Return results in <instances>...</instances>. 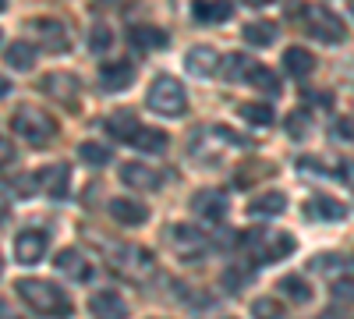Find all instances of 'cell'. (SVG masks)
<instances>
[{
    "label": "cell",
    "mask_w": 354,
    "mask_h": 319,
    "mask_svg": "<svg viewBox=\"0 0 354 319\" xmlns=\"http://www.w3.org/2000/svg\"><path fill=\"white\" fill-rule=\"evenodd\" d=\"M15 291L21 295V302L28 309H36L39 316H53V319H64L71 316V298L57 287L53 280H36V277H21L15 284Z\"/></svg>",
    "instance_id": "obj_1"
},
{
    "label": "cell",
    "mask_w": 354,
    "mask_h": 319,
    "mask_svg": "<svg viewBox=\"0 0 354 319\" xmlns=\"http://www.w3.org/2000/svg\"><path fill=\"white\" fill-rule=\"evenodd\" d=\"M294 18H301L305 33H308V36H315L319 43L340 46V43L347 39V25H344L333 11H326V8H315V4H298V8H294Z\"/></svg>",
    "instance_id": "obj_2"
},
{
    "label": "cell",
    "mask_w": 354,
    "mask_h": 319,
    "mask_svg": "<svg viewBox=\"0 0 354 319\" xmlns=\"http://www.w3.org/2000/svg\"><path fill=\"white\" fill-rule=\"evenodd\" d=\"M145 107H149L153 113H160V118H181V113L188 110V93H185V85L177 82L174 75H160L149 85Z\"/></svg>",
    "instance_id": "obj_3"
},
{
    "label": "cell",
    "mask_w": 354,
    "mask_h": 319,
    "mask_svg": "<svg viewBox=\"0 0 354 319\" xmlns=\"http://www.w3.org/2000/svg\"><path fill=\"white\" fill-rule=\"evenodd\" d=\"M110 266L121 277L142 284L156 273V259H153V252H145L138 245H117V248H110Z\"/></svg>",
    "instance_id": "obj_4"
},
{
    "label": "cell",
    "mask_w": 354,
    "mask_h": 319,
    "mask_svg": "<svg viewBox=\"0 0 354 319\" xmlns=\"http://www.w3.org/2000/svg\"><path fill=\"white\" fill-rule=\"evenodd\" d=\"M241 238V248L255 255V263H277V259H287L294 252V238L277 230V235H262V230H245Z\"/></svg>",
    "instance_id": "obj_5"
},
{
    "label": "cell",
    "mask_w": 354,
    "mask_h": 319,
    "mask_svg": "<svg viewBox=\"0 0 354 319\" xmlns=\"http://www.w3.org/2000/svg\"><path fill=\"white\" fill-rule=\"evenodd\" d=\"M11 128L25 142H32V146H43V142H50L57 135V125H53L50 113H43L39 107H28V103L11 113Z\"/></svg>",
    "instance_id": "obj_6"
},
{
    "label": "cell",
    "mask_w": 354,
    "mask_h": 319,
    "mask_svg": "<svg viewBox=\"0 0 354 319\" xmlns=\"http://www.w3.org/2000/svg\"><path fill=\"white\" fill-rule=\"evenodd\" d=\"M46 248H50V235H46V230H36V227L21 230V235L15 238V259L21 266L39 263V259L46 255Z\"/></svg>",
    "instance_id": "obj_7"
},
{
    "label": "cell",
    "mask_w": 354,
    "mask_h": 319,
    "mask_svg": "<svg viewBox=\"0 0 354 319\" xmlns=\"http://www.w3.org/2000/svg\"><path fill=\"white\" fill-rule=\"evenodd\" d=\"M170 245H174V252L181 255V259H198L205 248H209L205 235H202L198 227H192V224H177V227H170Z\"/></svg>",
    "instance_id": "obj_8"
},
{
    "label": "cell",
    "mask_w": 354,
    "mask_h": 319,
    "mask_svg": "<svg viewBox=\"0 0 354 319\" xmlns=\"http://www.w3.org/2000/svg\"><path fill=\"white\" fill-rule=\"evenodd\" d=\"M192 210H195L202 220L220 224V220L227 217V195H223L220 188H198V192L192 195Z\"/></svg>",
    "instance_id": "obj_9"
},
{
    "label": "cell",
    "mask_w": 354,
    "mask_h": 319,
    "mask_svg": "<svg viewBox=\"0 0 354 319\" xmlns=\"http://www.w3.org/2000/svg\"><path fill=\"white\" fill-rule=\"evenodd\" d=\"M53 266L71 280H82V284L93 280V266H88V259L82 255V248H61L53 255Z\"/></svg>",
    "instance_id": "obj_10"
},
{
    "label": "cell",
    "mask_w": 354,
    "mask_h": 319,
    "mask_svg": "<svg viewBox=\"0 0 354 319\" xmlns=\"http://www.w3.org/2000/svg\"><path fill=\"white\" fill-rule=\"evenodd\" d=\"M39 89H43L46 96H53V100H61V103L75 107V96H78V78H75V75H68V71H53V75H46V78H43Z\"/></svg>",
    "instance_id": "obj_11"
},
{
    "label": "cell",
    "mask_w": 354,
    "mask_h": 319,
    "mask_svg": "<svg viewBox=\"0 0 354 319\" xmlns=\"http://www.w3.org/2000/svg\"><path fill=\"white\" fill-rule=\"evenodd\" d=\"M121 181H124L128 188H138V192H156V188L163 185L160 170L145 167V163H124V167H121Z\"/></svg>",
    "instance_id": "obj_12"
},
{
    "label": "cell",
    "mask_w": 354,
    "mask_h": 319,
    "mask_svg": "<svg viewBox=\"0 0 354 319\" xmlns=\"http://www.w3.org/2000/svg\"><path fill=\"white\" fill-rule=\"evenodd\" d=\"M192 15L202 25H223L234 18V4L230 0H192Z\"/></svg>",
    "instance_id": "obj_13"
},
{
    "label": "cell",
    "mask_w": 354,
    "mask_h": 319,
    "mask_svg": "<svg viewBox=\"0 0 354 319\" xmlns=\"http://www.w3.org/2000/svg\"><path fill=\"white\" fill-rule=\"evenodd\" d=\"M131 82H135V68L128 61H110L100 68V89H106V93H121Z\"/></svg>",
    "instance_id": "obj_14"
},
{
    "label": "cell",
    "mask_w": 354,
    "mask_h": 319,
    "mask_svg": "<svg viewBox=\"0 0 354 319\" xmlns=\"http://www.w3.org/2000/svg\"><path fill=\"white\" fill-rule=\"evenodd\" d=\"M110 217L117 224H124V227H142L145 220H149V210H145L142 202H135V199L117 195V199H110Z\"/></svg>",
    "instance_id": "obj_15"
},
{
    "label": "cell",
    "mask_w": 354,
    "mask_h": 319,
    "mask_svg": "<svg viewBox=\"0 0 354 319\" xmlns=\"http://www.w3.org/2000/svg\"><path fill=\"white\" fill-rule=\"evenodd\" d=\"M88 309H93L96 319H124L128 316V302L117 291H96L88 298Z\"/></svg>",
    "instance_id": "obj_16"
},
{
    "label": "cell",
    "mask_w": 354,
    "mask_h": 319,
    "mask_svg": "<svg viewBox=\"0 0 354 319\" xmlns=\"http://www.w3.org/2000/svg\"><path fill=\"white\" fill-rule=\"evenodd\" d=\"M216 64H220V53H216L213 46H192V50L185 53V68H188V75H195V78H209V75L216 71Z\"/></svg>",
    "instance_id": "obj_17"
},
{
    "label": "cell",
    "mask_w": 354,
    "mask_h": 319,
    "mask_svg": "<svg viewBox=\"0 0 354 319\" xmlns=\"http://www.w3.org/2000/svg\"><path fill=\"white\" fill-rule=\"evenodd\" d=\"M32 28L39 33V39H43V50H50V53H64L71 43H68V28L61 25V21H53V18H39V21H32Z\"/></svg>",
    "instance_id": "obj_18"
},
{
    "label": "cell",
    "mask_w": 354,
    "mask_h": 319,
    "mask_svg": "<svg viewBox=\"0 0 354 319\" xmlns=\"http://www.w3.org/2000/svg\"><path fill=\"white\" fill-rule=\"evenodd\" d=\"M305 213H308L312 220H330V224H337V220L347 217V206H344L340 199H333V195H312V199L305 202Z\"/></svg>",
    "instance_id": "obj_19"
},
{
    "label": "cell",
    "mask_w": 354,
    "mask_h": 319,
    "mask_svg": "<svg viewBox=\"0 0 354 319\" xmlns=\"http://www.w3.org/2000/svg\"><path fill=\"white\" fill-rule=\"evenodd\" d=\"M36 178L43 181V188L53 195V199H68V192H71V170H68V163H53V167H46V170H39Z\"/></svg>",
    "instance_id": "obj_20"
},
{
    "label": "cell",
    "mask_w": 354,
    "mask_h": 319,
    "mask_svg": "<svg viewBox=\"0 0 354 319\" xmlns=\"http://www.w3.org/2000/svg\"><path fill=\"white\" fill-rule=\"evenodd\" d=\"M128 39L142 53H153V50H163L167 46V33H163V28H156V25H135V28H128Z\"/></svg>",
    "instance_id": "obj_21"
},
{
    "label": "cell",
    "mask_w": 354,
    "mask_h": 319,
    "mask_svg": "<svg viewBox=\"0 0 354 319\" xmlns=\"http://www.w3.org/2000/svg\"><path fill=\"white\" fill-rule=\"evenodd\" d=\"M283 68L294 75V78H308L315 71V53L305 50V46H287L283 50Z\"/></svg>",
    "instance_id": "obj_22"
},
{
    "label": "cell",
    "mask_w": 354,
    "mask_h": 319,
    "mask_svg": "<svg viewBox=\"0 0 354 319\" xmlns=\"http://www.w3.org/2000/svg\"><path fill=\"white\" fill-rule=\"evenodd\" d=\"M287 210V195L283 192H262V195H255L252 202H248V213L252 217H280Z\"/></svg>",
    "instance_id": "obj_23"
},
{
    "label": "cell",
    "mask_w": 354,
    "mask_h": 319,
    "mask_svg": "<svg viewBox=\"0 0 354 319\" xmlns=\"http://www.w3.org/2000/svg\"><path fill=\"white\" fill-rule=\"evenodd\" d=\"M138 128H142V125H138V118H135L131 110H113L110 118H106V131H110L113 138H121V142H131Z\"/></svg>",
    "instance_id": "obj_24"
},
{
    "label": "cell",
    "mask_w": 354,
    "mask_h": 319,
    "mask_svg": "<svg viewBox=\"0 0 354 319\" xmlns=\"http://www.w3.org/2000/svg\"><path fill=\"white\" fill-rule=\"evenodd\" d=\"M131 146L135 149H142V153H163L167 146H170V135L163 131V128H138L135 131V138H131Z\"/></svg>",
    "instance_id": "obj_25"
},
{
    "label": "cell",
    "mask_w": 354,
    "mask_h": 319,
    "mask_svg": "<svg viewBox=\"0 0 354 319\" xmlns=\"http://www.w3.org/2000/svg\"><path fill=\"white\" fill-rule=\"evenodd\" d=\"M4 64L8 68H15V71H32V64H36V46L32 43H11L8 50H4Z\"/></svg>",
    "instance_id": "obj_26"
},
{
    "label": "cell",
    "mask_w": 354,
    "mask_h": 319,
    "mask_svg": "<svg viewBox=\"0 0 354 319\" xmlns=\"http://www.w3.org/2000/svg\"><path fill=\"white\" fill-rule=\"evenodd\" d=\"M245 78L255 85L259 93H266V96H280V75H277L273 68H266V64H252Z\"/></svg>",
    "instance_id": "obj_27"
},
{
    "label": "cell",
    "mask_w": 354,
    "mask_h": 319,
    "mask_svg": "<svg viewBox=\"0 0 354 319\" xmlns=\"http://www.w3.org/2000/svg\"><path fill=\"white\" fill-rule=\"evenodd\" d=\"M280 295H287L290 302L305 305V302H312V287H308V280H305V277H298V273H287V277L280 280Z\"/></svg>",
    "instance_id": "obj_28"
},
{
    "label": "cell",
    "mask_w": 354,
    "mask_h": 319,
    "mask_svg": "<svg viewBox=\"0 0 354 319\" xmlns=\"http://www.w3.org/2000/svg\"><path fill=\"white\" fill-rule=\"evenodd\" d=\"M277 33H280V28H277L273 21H248L241 36H245L252 46H270V43L277 39Z\"/></svg>",
    "instance_id": "obj_29"
},
{
    "label": "cell",
    "mask_w": 354,
    "mask_h": 319,
    "mask_svg": "<svg viewBox=\"0 0 354 319\" xmlns=\"http://www.w3.org/2000/svg\"><path fill=\"white\" fill-rule=\"evenodd\" d=\"M238 113H241V121H248V125H259V128L273 125V118H277L270 103H241V107H238Z\"/></svg>",
    "instance_id": "obj_30"
},
{
    "label": "cell",
    "mask_w": 354,
    "mask_h": 319,
    "mask_svg": "<svg viewBox=\"0 0 354 319\" xmlns=\"http://www.w3.org/2000/svg\"><path fill=\"white\" fill-rule=\"evenodd\" d=\"M78 156H82V163H88V167H106V163H110V149L100 146V142H82Z\"/></svg>",
    "instance_id": "obj_31"
},
{
    "label": "cell",
    "mask_w": 354,
    "mask_h": 319,
    "mask_svg": "<svg viewBox=\"0 0 354 319\" xmlns=\"http://www.w3.org/2000/svg\"><path fill=\"white\" fill-rule=\"evenodd\" d=\"M223 64H227V68H223V78H227V82H238V78H245V75H248V68H252V61H248L245 53H230Z\"/></svg>",
    "instance_id": "obj_32"
},
{
    "label": "cell",
    "mask_w": 354,
    "mask_h": 319,
    "mask_svg": "<svg viewBox=\"0 0 354 319\" xmlns=\"http://www.w3.org/2000/svg\"><path fill=\"white\" fill-rule=\"evenodd\" d=\"M252 316H255V319H283V302H277V298H259V302L252 305Z\"/></svg>",
    "instance_id": "obj_33"
},
{
    "label": "cell",
    "mask_w": 354,
    "mask_h": 319,
    "mask_svg": "<svg viewBox=\"0 0 354 319\" xmlns=\"http://www.w3.org/2000/svg\"><path fill=\"white\" fill-rule=\"evenodd\" d=\"M287 135H290V138H305V135H308V110L287 113Z\"/></svg>",
    "instance_id": "obj_34"
},
{
    "label": "cell",
    "mask_w": 354,
    "mask_h": 319,
    "mask_svg": "<svg viewBox=\"0 0 354 319\" xmlns=\"http://www.w3.org/2000/svg\"><path fill=\"white\" fill-rule=\"evenodd\" d=\"M88 46H93L96 53L110 46V28L106 25H93V33H88Z\"/></svg>",
    "instance_id": "obj_35"
},
{
    "label": "cell",
    "mask_w": 354,
    "mask_h": 319,
    "mask_svg": "<svg viewBox=\"0 0 354 319\" xmlns=\"http://www.w3.org/2000/svg\"><path fill=\"white\" fill-rule=\"evenodd\" d=\"M8 163H15V146L8 138H0V167H8Z\"/></svg>",
    "instance_id": "obj_36"
},
{
    "label": "cell",
    "mask_w": 354,
    "mask_h": 319,
    "mask_svg": "<svg viewBox=\"0 0 354 319\" xmlns=\"http://www.w3.org/2000/svg\"><path fill=\"white\" fill-rule=\"evenodd\" d=\"M337 135L347 138V142H354V118H344V121L337 125Z\"/></svg>",
    "instance_id": "obj_37"
},
{
    "label": "cell",
    "mask_w": 354,
    "mask_h": 319,
    "mask_svg": "<svg viewBox=\"0 0 354 319\" xmlns=\"http://www.w3.org/2000/svg\"><path fill=\"white\" fill-rule=\"evenodd\" d=\"M340 178H344V185L354 188V160H344V163H340Z\"/></svg>",
    "instance_id": "obj_38"
},
{
    "label": "cell",
    "mask_w": 354,
    "mask_h": 319,
    "mask_svg": "<svg viewBox=\"0 0 354 319\" xmlns=\"http://www.w3.org/2000/svg\"><path fill=\"white\" fill-rule=\"evenodd\" d=\"M8 93H11V82H8V78H4V75H0V100H4V96H8Z\"/></svg>",
    "instance_id": "obj_39"
},
{
    "label": "cell",
    "mask_w": 354,
    "mask_h": 319,
    "mask_svg": "<svg viewBox=\"0 0 354 319\" xmlns=\"http://www.w3.org/2000/svg\"><path fill=\"white\" fill-rule=\"evenodd\" d=\"M248 8H266V4H273V0H245Z\"/></svg>",
    "instance_id": "obj_40"
},
{
    "label": "cell",
    "mask_w": 354,
    "mask_h": 319,
    "mask_svg": "<svg viewBox=\"0 0 354 319\" xmlns=\"http://www.w3.org/2000/svg\"><path fill=\"white\" fill-rule=\"evenodd\" d=\"M4 8H8V0H0V11H4Z\"/></svg>",
    "instance_id": "obj_41"
},
{
    "label": "cell",
    "mask_w": 354,
    "mask_h": 319,
    "mask_svg": "<svg viewBox=\"0 0 354 319\" xmlns=\"http://www.w3.org/2000/svg\"><path fill=\"white\" fill-rule=\"evenodd\" d=\"M0 273H4V259H0Z\"/></svg>",
    "instance_id": "obj_42"
},
{
    "label": "cell",
    "mask_w": 354,
    "mask_h": 319,
    "mask_svg": "<svg viewBox=\"0 0 354 319\" xmlns=\"http://www.w3.org/2000/svg\"><path fill=\"white\" fill-rule=\"evenodd\" d=\"M0 220H4V213H0Z\"/></svg>",
    "instance_id": "obj_43"
},
{
    "label": "cell",
    "mask_w": 354,
    "mask_h": 319,
    "mask_svg": "<svg viewBox=\"0 0 354 319\" xmlns=\"http://www.w3.org/2000/svg\"><path fill=\"white\" fill-rule=\"evenodd\" d=\"M0 36H4V33H0Z\"/></svg>",
    "instance_id": "obj_44"
}]
</instances>
